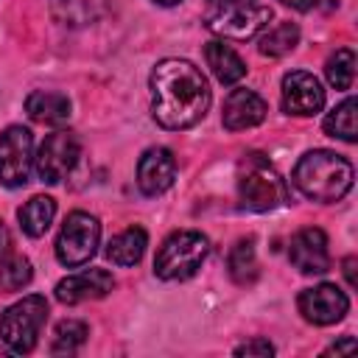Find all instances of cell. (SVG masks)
Masks as SVG:
<instances>
[{
    "instance_id": "obj_1",
    "label": "cell",
    "mask_w": 358,
    "mask_h": 358,
    "mask_svg": "<svg viewBox=\"0 0 358 358\" xmlns=\"http://www.w3.org/2000/svg\"><path fill=\"white\" fill-rule=\"evenodd\" d=\"M151 115L162 129L196 126L210 109V84L187 59H162L151 73Z\"/></svg>"
},
{
    "instance_id": "obj_2",
    "label": "cell",
    "mask_w": 358,
    "mask_h": 358,
    "mask_svg": "<svg viewBox=\"0 0 358 358\" xmlns=\"http://www.w3.org/2000/svg\"><path fill=\"white\" fill-rule=\"evenodd\" d=\"M294 187L310 199V201H322V204H333L338 199H344L352 187V165L327 148H313L308 154L299 157L296 168H294Z\"/></svg>"
},
{
    "instance_id": "obj_3",
    "label": "cell",
    "mask_w": 358,
    "mask_h": 358,
    "mask_svg": "<svg viewBox=\"0 0 358 358\" xmlns=\"http://www.w3.org/2000/svg\"><path fill=\"white\" fill-rule=\"evenodd\" d=\"M238 199L246 210L268 213L288 201V185L263 154L249 151L238 165Z\"/></svg>"
},
{
    "instance_id": "obj_4",
    "label": "cell",
    "mask_w": 358,
    "mask_h": 358,
    "mask_svg": "<svg viewBox=\"0 0 358 358\" xmlns=\"http://www.w3.org/2000/svg\"><path fill=\"white\" fill-rule=\"evenodd\" d=\"M207 252H210V243L201 232L179 229L162 241V246L154 257V274L168 282L190 280L207 260Z\"/></svg>"
},
{
    "instance_id": "obj_5",
    "label": "cell",
    "mask_w": 358,
    "mask_h": 358,
    "mask_svg": "<svg viewBox=\"0 0 358 358\" xmlns=\"http://www.w3.org/2000/svg\"><path fill=\"white\" fill-rule=\"evenodd\" d=\"M48 310L50 308L42 294H28L20 302L8 305L0 313V341L17 355L31 352L48 322Z\"/></svg>"
},
{
    "instance_id": "obj_6",
    "label": "cell",
    "mask_w": 358,
    "mask_h": 358,
    "mask_svg": "<svg viewBox=\"0 0 358 358\" xmlns=\"http://www.w3.org/2000/svg\"><path fill=\"white\" fill-rule=\"evenodd\" d=\"M101 243V224L95 215L84 213V210H73L56 238V260L67 268H78L84 263H90L98 252Z\"/></svg>"
},
{
    "instance_id": "obj_7",
    "label": "cell",
    "mask_w": 358,
    "mask_h": 358,
    "mask_svg": "<svg viewBox=\"0 0 358 358\" xmlns=\"http://www.w3.org/2000/svg\"><path fill=\"white\" fill-rule=\"evenodd\" d=\"M271 20V8L260 6V3H243V6H229V8H207L204 14V25L224 36V39H235V42H246L252 36H257Z\"/></svg>"
},
{
    "instance_id": "obj_8",
    "label": "cell",
    "mask_w": 358,
    "mask_h": 358,
    "mask_svg": "<svg viewBox=\"0 0 358 358\" xmlns=\"http://www.w3.org/2000/svg\"><path fill=\"white\" fill-rule=\"evenodd\" d=\"M81 157V143L73 131L59 129L53 134H48L39 145V151L34 154V171L45 185H59L78 162Z\"/></svg>"
},
{
    "instance_id": "obj_9",
    "label": "cell",
    "mask_w": 358,
    "mask_h": 358,
    "mask_svg": "<svg viewBox=\"0 0 358 358\" xmlns=\"http://www.w3.org/2000/svg\"><path fill=\"white\" fill-rule=\"evenodd\" d=\"M34 168V134L25 126H8L0 134V185L22 187Z\"/></svg>"
},
{
    "instance_id": "obj_10",
    "label": "cell",
    "mask_w": 358,
    "mask_h": 358,
    "mask_svg": "<svg viewBox=\"0 0 358 358\" xmlns=\"http://www.w3.org/2000/svg\"><path fill=\"white\" fill-rule=\"evenodd\" d=\"M296 308H299V313H302L305 322L324 327V324H336V322H341V319L347 316L350 299H347V294H344L338 285H333V282H319V285L305 288V291L299 294Z\"/></svg>"
},
{
    "instance_id": "obj_11",
    "label": "cell",
    "mask_w": 358,
    "mask_h": 358,
    "mask_svg": "<svg viewBox=\"0 0 358 358\" xmlns=\"http://www.w3.org/2000/svg\"><path fill=\"white\" fill-rule=\"evenodd\" d=\"M324 106V90L316 76L305 70H291L282 76V109L296 117H308L322 112Z\"/></svg>"
},
{
    "instance_id": "obj_12",
    "label": "cell",
    "mask_w": 358,
    "mask_h": 358,
    "mask_svg": "<svg viewBox=\"0 0 358 358\" xmlns=\"http://www.w3.org/2000/svg\"><path fill=\"white\" fill-rule=\"evenodd\" d=\"M288 260L299 274H324L330 268L327 235L319 227L299 229L288 243Z\"/></svg>"
},
{
    "instance_id": "obj_13",
    "label": "cell",
    "mask_w": 358,
    "mask_h": 358,
    "mask_svg": "<svg viewBox=\"0 0 358 358\" xmlns=\"http://www.w3.org/2000/svg\"><path fill=\"white\" fill-rule=\"evenodd\" d=\"M176 179V159L168 148L154 145L137 159V187L145 196H162Z\"/></svg>"
},
{
    "instance_id": "obj_14",
    "label": "cell",
    "mask_w": 358,
    "mask_h": 358,
    "mask_svg": "<svg viewBox=\"0 0 358 358\" xmlns=\"http://www.w3.org/2000/svg\"><path fill=\"white\" fill-rule=\"evenodd\" d=\"M115 288V277L106 268H84L56 282V299L64 305H78L87 299H101Z\"/></svg>"
},
{
    "instance_id": "obj_15",
    "label": "cell",
    "mask_w": 358,
    "mask_h": 358,
    "mask_svg": "<svg viewBox=\"0 0 358 358\" xmlns=\"http://www.w3.org/2000/svg\"><path fill=\"white\" fill-rule=\"evenodd\" d=\"M266 112H268V106L255 90H232L224 101L221 123L227 131H243V129L263 123Z\"/></svg>"
},
{
    "instance_id": "obj_16",
    "label": "cell",
    "mask_w": 358,
    "mask_h": 358,
    "mask_svg": "<svg viewBox=\"0 0 358 358\" xmlns=\"http://www.w3.org/2000/svg\"><path fill=\"white\" fill-rule=\"evenodd\" d=\"M25 112L34 123L42 126H62L70 120V98L53 90H36L25 98Z\"/></svg>"
},
{
    "instance_id": "obj_17",
    "label": "cell",
    "mask_w": 358,
    "mask_h": 358,
    "mask_svg": "<svg viewBox=\"0 0 358 358\" xmlns=\"http://www.w3.org/2000/svg\"><path fill=\"white\" fill-rule=\"evenodd\" d=\"M204 59H207V67L213 70V76L221 81V84H227V87H232V84H238L243 76H246V64H243V59L227 45V42H207L204 45Z\"/></svg>"
},
{
    "instance_id": "obj_18",
    "label": "cell",
    "mask_w": 358,
    "mask_h": 358,
    "mask_svg": "<svg viewBox=\"0 0 358 358\" xmlns=\"http://www.w3.org/2000/svg\"><path fill=\"white\" fill-rule=\"evenodd\" d=\"M145 246H148L145 229H143V227H129V229H123L120 235H115V238L109 241L106 257H109L115 266L129 268V266H137V263L143 260Z\"/></svg>"
},
{
    "instance_id": "obj_19",
    "label": "cell",
    "mask_w": 358,
    "mask_h": 358,
    "mask_svg": "<svg viewBox=\"0 0 358 358\" xmlns=\"http://www.w3.org/2000/svg\"><path fill=\"white\" fill-rule=\"evenodd\" d=\"M53 215H56V201L50 196H34L28 199L20 210H17V218H20V227L25 235L31 238H42L50 224H53Z\"/></svg>"
},
{
    "instance_id": "obj_20",
    "label": "cell",
    "mask_w": 358,
    "mask_h": 358,
    "mask_svg": "<svg viewBox=\"0 0 358 358\" xmlns=\"http://www.w3.org/2000/svg\"><path fill=\"white\" fill-rule=\"evenodd\" d=\"M227 268H229V277L238 285H252L257 280V255H255V241L252 238H241L229 249Z\"/></svg>"
},
{
    "instance_id": "obj_21",
    "label": "cell",
    "mask_w": 358,
    "mask_h": 358,
    "mask_svg": "<svg viewBox=\"0 0 358 358\" xmlns=\"http://www.w3.org/2000/svg\"><path fill=\"white\" fill-rule=\"evenodd\" d=\"M296 45H299V28H296V22H277L274 28H268L260 36V53L263 56H271V59H280V56L291 53Z\"/></svg>"
},
{
    "instance_id": "obj_22",
    "label": "cell",
    "mask_w": 358,
    "mask_h": 358,
    "mask_svg": "<svg viewBox=\"0 0 358 358\" xmlns=\"http://www.w3.org/2000/svg\"><path fill=\"white\" fill-rule=\"evenodd\" d=\"M324 131L330 137H338L344 143H355L358 129H355V98H344L338 106H333L324 117Z\"/></svg>"
},
{
    "instance_id": "obj_23",
    "label": "cell",
    "mask_w": 358,
    "mask_h": 358,
    "mask_svg": "<svg viewBox=\"0 0 358 358\" xmlns=\"http://www.w3.org/2000/svg\"><path fill=\"white\" fill-rule=\"evenodd\" d=\"M87 336H90V327H87L84 322H78V319H64V322H59L56 330H53L50 352H53V355H73V352H78V350L84 347Z\"/></svg>"
},
{
    "instance_id": "obj_24",
    "label": "cell",
    "mask_w": 358,
    "mask_h": 358,
    "mask_svg": "<svg viewBox=\"0 0 358 358\" xmlns=\"http://www.w3.org/2000/svg\"><path fill=\"white\" fill-rule=\"evenodd\" d=\"M103 0H56L53 14L64 25H87L95 17H101Z\"/></svg>"
},
{
    "instance_id": "obj_25",
    "label": "cell",
    "mask_w": 358,
    "mask_h": 358,
    "mask_svg": "<svg viewBox=\"0 0 358 358\" xmlns=\"http://www.w3.org/2000/svg\"><path fill=\"white\" fill-rule=\"evenodd\" d=\"M324 76H327L330 87H336V90H352V81H355V50L352 48H338L327 59Z\"/></svg>"
},
{
    "instance_id": "obj_26",
    "label": "cell",
    "mask_w": 358,
    "mask_h": 358,
    "mask_svg": "<svg viewBox=\"0 0 358 358\" xmlns=\"http://www.w3.org/2000/svg\"><path fill=\"white\" fill-rule=\"evenodd\" d=\"M31 277H34L31 260L22 255H8L0 263V288L3 291H20L31 282Z\"/></svg>"
},
{
    "instance_id": "obj_27",
    "label": "cell",
    "mask_w": 358,
    "mask_h": 358,
    "mask_svg": "<svg viewBox=\"0 0 358 358\" xmlns=\"http://www.w3.org/2000/svg\"><path fill=\"white\" fill-rule=\"evenodd\" d=\"M235 355H274V344L268 341V338H252V341H243V344H238L235 347Z\"/></svg>"
},
{
    "instance_id": "obj_28",
    "label": "cell",
    "mask_w": 358,
    "mask_h": 358,
    "mask_svg": "<svg viewBox=\"0 0 358 358\" xmlns=\"http://www.w3.org/2000/svg\"><path fill=\"white\" fill-rule=\"evenodd\" d=\"M8 255H11V235H8L6 224L0 221V263H3Z\"/></svg>"
},
{
    "instance_id": "obj_29",
    "label": "cell",
    "mask_w": 358,
    "mask_h": 358,
    "mask_svg": "<svg viewBox=\"0 0 358 358\" xmlns=\"http://www.w3.org/2000/svg\"><path fill=\"white\" fill-rule=\"evenodd\" d=\"M355 263H358L355 257H344V260H341V266H344V277H347V285H350V288L358 285V280H355Z\"/></svg>"
},
{
    "instance_id": "obj_30",
    "label": "cell",
    "mask_w": 358,
    "mask_h": 358,
    "mask_svg": "<svg viewBox=\"0 0 358 358\" xmlns=\"http://www.w3.org/2000/svg\"><path fill=\"white\" fill-rule=\"evenodd\" d=\"M352 347H355V338H352V336H344L341 341L330 344V347H327L324 352H327V355H330V352H336V355H338V352H347V350H352Z\"/></svg>"
},
{
    "instance_id": "obj_31",
    "label": "cell",
    "mask_w": 358,
    "mask_h": 358,
    "mask_svg": "<svg viewBox=\"0 0 358 358\" xmlns=\"http://www.w3.org/2000/svg\"><path fill=\"white\" fill-rule=\"evenodd\" d=\"M282 6H288L294 11H310L319 6V0H282Z\"/></svg>"
},
{
    "instance_id": "obj_32",
    "label": "cell",
    "mask_w": 358,
    "mask_h": 358,
    "mask_svg": "<svg viewBox=\"0 0 358 358\" xmlns=\"http://www.w3.org/2000/svg\"><path fill=\"white\" fill-rule=\"evenodd\" d=\"M210 8H229V6H243V3H255V0H204Z\"/></svg>"
},
{
    "instance_id": "obj_33",
    "label": "cell",
    "mask_w": 358,
    "mask_h": 358,
    "mask_svg": "<svg viewBox=\"0 0 358 358\" xmlns=\"http://www.w3.org/2000/svg\"><path fill=\"white\" fill-rule=\"evenodd\" d=\"M154 3H159V6H176V3H182V0H154Z\"/></svg>"
}]
</instances>
